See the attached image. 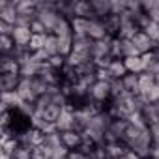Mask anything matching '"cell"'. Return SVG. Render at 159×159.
Wrapping results in <instances>:
<instances>
[{
  "mask_svg": "<svg viewBox=\"0 0 159 159\" xmlns=\"http://www.w3.org/2000/svg\"><path fill=\"white\" fill-rule=\"evenodd\" d=\"M127 122H129V125H133V127H137V129H148V127H150L148 122H146V118H144V114H142V111H137V112L129 114Z\"/></svg>",
  "mask_w": 159,
  "mask_h": 159,
  "instance_id": "603a6c76",
  "label": "cell"
},
{
  "mask_svg": "<svg viewBox=\"0 0 159 159\" xmlns=\"http://www.w3.org/2000/svg\"><path fill=\"white\" fill-rule=\"evenodd\" d=\"M131 41H133V45H135L142 54H144V52H150V51H155V47H157V45L148 38V34H146V32H142V30H140V32H139Z\"/></svg>",
  "mask_w": 159,
  "mask_h": 159,
  "instance_id": "7c38bea8",
  "label": "cell"
},
{
  "mask_svg": "<svg viewBox=\"0 0 159 159\" xmlns=\"http://www.w3.org/2000/svg\"><path fill=\"white\" fill-rule=\"evenodd\" d=\"M15 47L17 45L11 36H0V54H13Z\"/></svg>",
  "mask_w": 159,
  "mask_h": 159,
  "instance_id": "d4e9b609",
  "label": "cell"
},
{
  "mask_svg": "<svg viewBox=\"0 0 159 159\" xmlns=\"http://www.w3.org/2000/svg\"><path fill=\"white\" fill-rule=\"evenodd\" d=\"M88 99H92V101H96V103H99V105L111 103V101H112V96H111V83H101V81H98V83L90 88Z\"/></svg>",
  "mask_w": 159,
  "mask_h": 159,
  "instance_id": "6da1fadb",
  "label": "cell"
},
{
  "mask_svg": "<svg viewBox=\"0 0 159 159\" xmlns=\"http://www.w3.org/2000/svg\"><path fill=\"white\" fill-rule=\"evenodd\" d=\"M144 98H146V101L148 103H152V105H155L157 101H159V84H153L146 94H142Z\"/></svg>",
  "mask_w": 159,
  "mask_h": 159,
  "instance_id": "e575fe53",
  "label": "cell"
},
{
  "mask_svg": "<svg viewBox=\"0 0 159 159\" xmlns=\"http://www.w3.org/2000/svg\"><path fill=\"white\" fill-rule=\"evenodd\" d=\"M109 34H107V28H105V23L103 19H90V26H88V38L94 39V41H99V39H105Z\"/></svg>",
  "mask_w": 159,
  "mask_h": 159,
  "instance_id": "8fae6325",
  "label": "cell"
},
{
  "mask_svg": "<svg viewBox=\"0 0 159 159\" xmlns=\"http://www.w3.org/2000/svg\"><path fill=\"white\" fill-rule=\"evenodd\" d=\"M45 39H47V34H34L32 39H30V45H28L30 52H38V51H41V49L45 47Z\"/></svg>",
  "mask_w": 159,
  "mask_h": 159,
  "instance_id": "83f0119b",
  "label": "cell"
},
{
  "mask_svg": "<svg viewBox=\"0 0 159 159\" xmlns=\"http://www.w3.org/2000/svg\"><path fill=\"white\" fill-rule=\"evenodd\" d=\"M19 83H21V75L19 73H0V90H2V94L17 92Z\"/></svg>",
  "mask_w": 159,
  "mask_h": 159,
  "instance_id": "5b68a950",
  "label": "cell"
},
{
  "mask_svg": "<svg viewBox=\"0 0 159 159\" xmlns=\"http://www.w3.org/2000/svg\"><path fill=\"white\" fill-rule=\"evenodd\" d=\"M124 159H144V157H140L139 153H135V152H131V150H129V152L125 153V157H124Z\"/></svg>",
  "mask_w": 159,
  "mask_h": 159,
  "instance_id": "60d3db41",
  "label": "cell"
},
{
  "mask_svg": "<svg viewBox=\"0 0 159 159\" xmlns=\"http://www.w3.org/2000/svg\"><path fill=\"white\" fill-rule=\"evenodd\" d=\"M155 109H157V114H159V101L155 103Z\"/></svg>",
  "mask_w": 159,
  "mask_h": 159,
  "instance_id": "b9f144b4",
  "label": "cell"
},
{
  "mask_svg": "<svg viewBox=\"0 0 159 159\" xmlns=\"http://www.w3.org/2000/svg\"><path fill=\"white\" fill-rule=\"evenodd\" d=\"M52 34H54L56 38H73L71 21H69L67 17H62V15H60L58 23H56V26H54V30H52Z\"/></svg>",
  "mask_w": 159,
  "mask_h": 159,
  "instance_id": "9a60e30c",
  "label": "cell"
},
{
  "mask_svg": "<svg viewBox=\"0 0 159 159\" xmlns=\"http://www.w3.org/2000/svg\"><path fill=\"white\" fill-rule=\"evenodd\" d=\"M135 56H142V52L133 45L131 39H122V58H135Z\"/></svg>",
  "mask_w": 159,
  "mask_h": 159,
  "instance_id": "7402d4cb",
  "label": "cell"
},
{
  "mask_svg": "<svg viewBox=\"0 0 159 159\" xmlns=\"http://www.w3.org/2000/svg\"><path fill=\"white\" fill-rule=\"evenodd\" d=\"M127 10V2L125 0H111V15H122Z\"/></svg>",
  "mask_w": 159,
  "mask_h": 159,
  "instance_id": "d6a6232c",
  "label": "cell"
},
{
  "mask_svg": "<svg viewBox=\"0 0 159 159\" xmlns=\"http://www.w3.org/2000/svg\"><path fill=\"white\" fill-rule=\"evenodd\" d=\"M0 73H19L21 75V64L11 54H0Z\"/></svg>",
  "mask_w": 159,
  "mask_h": 159,
  "instance_id": "4fadbf2b",
  "label": "cell"
},
{
  "mask_svg": "<svg viewBox=\"0 0 159 159\" xmlns=\"http://www.w3.org/2000/svg\"><path fill=\"white\" fill-rule=\"evenodd\" d=\"M32 30L30 28H25V26H15V30H13V41H15V45L17 47H28L30 45V39H32Z\"/></svg>",
  "mask_w": 159,
  "mask_h": 159,
  "instance_id": "5bb4252c",
  "label": "cell"
},
{
  "mask_svg": "<svg viewBox=\"0 0 159 159\" xmlns=\"http://www.w3.org/2000/svg\"><path fill=\"white\" fill-rule=\"evenodd\" d=\"M47 64H49V67H51V69L62 71V69H64V66H66V58H64L62 54H54V56H51V58L47 60Z\"/></svg>",
  "mask_w": 159,
  "mask_h": 159,
  "instance_id": "836d02e7",
  "label": "cell"
},
{
  "mask_svg": "<svg viewBox=\"0 0 159 159\" xmlns=\"http://www.w3.org/2000/svg\"><path fill=\"white\" fill-rule=\"evenodd\" d=\"M43 49L47 51L49 58L54 56V54H58V38L54 34H47V39H45V47Z\"/></svg>",
  "mask_w": 159,
  "mask_h": 159,
  "instance_id": "f1b7e54d",
  "label": "cell"
},
{
  "mask_svg": "<svg viewBox=\"0 0 159 159\" xmlns=\"http://www.w3.org/2000/svg\"><path fill=\"white\" fill-rule=\"evenodd\" d=\"M30 83H32V90L36 92L38 98H41V96H45V94L49 92V84L43 81L41 77H34V79H30Z\"/></svg>",
  "mask_w": 159,
  "mask_h": 159,
  "instance_id": "484cf974",
  "label": "cell"
},
{
  "mask_svg": "<svg viewBox=\"0 0 159 159\" xmlns=\"http://www.w3.org/2000/svg\"><path fill=\"white\" fill-rule=\"evenodd\" d=\"M124 66H125L127 73L140 75V73L144 71V66H142V58H140V56H135V58H124Z\"/></svg>",
  "mask_w": 159,
  "mask_h": 159,
  "instance_id": "d6986e66",
  "label": "cell"
},
{
  "mask_svg": "<svg viewBox=\"0 0 159 159\" xmlns=\"http://www.w3.org/2000/svg\"><path fill=\"white\" fill-rule=\"evenodd\" d=\"M142 114H144V118H146L148 125H153V124H157V122H159L157 109H155V105H152V103H148V105L142 109Z\"/></svg>",
  "mask_w": 159,
  "mask_h": 159,
  "instance_id": "4316f807",
  "label": "cell"
},
{
  "mask_svg": "<svg viewBox=\"0 0 159 159\" xmlns=\"http://www.w3.org/2000/svg\"><path fill=\"white\" fill-rule=\"evenodd\" d=\"M32 152H34V148H30L26 144H19L17 150L13 152L11 159H32Z\"/></svg>",
  "mask_w": 159,
  "mask_h": 159,
  "instance_id": "f546056e",
  "label": "cell"
},
{
  "mask_svg": "<svg viewBox=\"0 0 159 159\" xmlns=\"http://www.w3.org/2000/svg\"><path fill=\"white\" fill-rule=\"evenodd\" d=\"M13 30H15V26H13V25L0 21V36H13Z\"/></svg>",
  "mask_w": 159,
  "mask_h": 159,
  "instance_id": "74e56055",
  "label": "cell"
},
{
  "mask_svg": "<svg viewBox=\"0 0 159 159\" xmlns=\"http://www.w3.org/2000/svg\"><path fill=\"white\" fill-rule=\"evenodd\" d=\"M62 142H64V146H66L67 150L75 152V150L81 148V144H83V133H79V131H75V129L64 131V133H62Z\"/></svg>",
  "mask_w": 159,
  "mask_h": 159,
  "instance_id": "30bf717a",
  "label": "cell"
},
{
  "mask_svg": "<svg viewBox=\"0 0 159 159\" xmlns=\"http://www.w3.org/2000/svg\"><path fill=\"white\" fill-rule=\"evenodd\" d=\"M17 17H19V13L13 6V0H0V21L10 23L15 26Z\"/></svg>",
  "mask_w": 159,
  "mask_h": 159,
  "instance_id": "277c9868",
  "label": "cell"
},
{
  "mask_svg": "<svg viewBox=\"0 0 159 159\" xmlns=\"http://www.w3.org/2000/svg\"><path fill=\"white\" fill-rule=\"evenodd\" d=\"M88 26H90V19H83V17H73L71 19L73 36H88Z\"/></svg>",
  "mask_w": 159,
  "mask_h": 159,
  "instance_id": "e0dca14e",
  "label": "cell"
},
{
  "mask_svg": "<svg viewBox=\"0 0 159 159\" xmlns=\"http://www.w3.org/2000/svg\"><path fill=\"white\" fill-rule=\"evenodd\" d=\"M45 139H47V135H45L41 129H38V127H30V129H26V131L19 137L21 144H26V146H30V148L43 146V144H45Z\"/></svg>",
  "mask_w": 159,
  "mask_h": 159,
  "instance_id": "7a4b0ae2",
  "label": "cell"
},
{
  "mask_svg": "<svg viewBox=\"0 0 159 159\" xmlns=\"http://www.w3.org/2000/svg\"><path fill=\"white\" fill-rule=\"evenodd\" d=\"M111 43H112V36H107L105 39H99V41H94L92 45V60H101V58H107L111 56ZM112 58V56H111Z\"/></svg>",
  "mask_w": 159,
  "mask_h": 159,
  "instance_id": "3957f363",
  "label": "cell"
},
{
  "mask_svg": "<svg viewBox=\"0 0 159 159\" xmlns=\"http://www.w3.org/2000/svg\"><path fill=\"white\" fill-rule=\"evenodd\" d=\"M69 152H71V150H67L66 146L54 148V150H52V157H51V159H67V157H69Z\"/></svg>",
  "mask_w": 159,
  "mask_h": 159,
  "instance_id": "8d00e7d4",
  "label": "cell"
},
{
  "mask_svg": "<svg viewBox=\"0 0 159 159\" xmlns=\"http://www.w3.org/2000/svg\"><path fill=\"white\" fill-rule=\"evenodd\" d=\"M17 94H19V98L25 103H36L38 101V96L32 90V83H30V79H26V77H21V83L17 86Z\"/></svg>",
  "mask_w": 159,
  "mask_h": 159,
  "instance_id": "52a82bcc",
  "label": "cell"
},
{
  "mask_svg": "<svg viewBox=\"0 0 159 159\" xmlns=\"http://www.w3.org/2000/svg\"><path fill=\"white\" fill-rule=\"evenodd\" d=\"M92 45H94V39H90L88 36H73V52H77V54L90 56Z\"/></svg>",
  "mask_w": 159,
  "mask_h": 159,
  "instance_id": "ba28073f",
  "label": "cell"
},
{
  "mask_svg": "<svg viewBox=\"0 0 159 159\" xmlns=\"http://www.w3.org/2000/svg\"><path fill=\"white\" fill-rule=\"evenodd\" d=\"M67 159H69V157H67Z\"/></svg>",
  "mask_w": 159,
  "mask_h": 159,
  "instance_id": "7bdbcfd3",
  "label": "cell"
},
{
  "mask_svg": "<svg viewBox=\"0 0 159 159\" xmlns=\"http://www.w3.org/2000/svg\"><path fill=\"white\" fill-rule=\"evenodd\" d=\"M30 30H32V34H49V32H47V28H45L38 19L30 25Z\"/></svg>",
  "mask_w": 159,
  "mask_h": 159,
  "instance_id": "f35d334b",
  "label": "cell"
},
{
  "mask_svg": "<svg viewBox=\"0 0 159 159\" xmlns=\"http://www.w3.org/2000/svg\"><path fill=\"white\" fill-rule=\"evenodd\" d=\"M96 19H107L111 15V0H90Z\"/></svg>",
  "mask_w": 159,
  "mask_h": 159,
  "instance_id": "2e32d148",
  "label": "cell"
},
{
  "mask_svg": "<svg viewBox=\"0 0 159 159\" xmlns=\"http://www.w3.org/2000/svg\"><path fill=\"white\" fill-rule=\"evenodd\" d=\"M109 71H111L112 79H124V77L127 75V69H125V66H124V58L112 60L111 66H109Z\"/></svg>",
  "mask_w": 159,
  "mask_h": 159,
  "instance_id": "ffe728a7",
  "label": "cell"
},
{
  "mask_svg": "<svg viewBox=\"0 0 159 159\" xmlns=\"http://www.w3.org/2000/svg\"><path fill=\"white\" fill-rule=\"evenodd\" d=\"M73 17L96 19V13L92 10V2H90V0H73Z\"/></svg>",
  "mask_w": 159,
  "mask_h": 159,
  "instance_id": "8992f818",
  "label": "cell"
},
{
  "mask_svg": "<svg viewBox=\"0 0 159 159\" xmlns=\"http://www.w3.org/2000/svg\"><path fill=\"white\" fill-rule=\"evenodd\" d=\"M96 79L101 81V83H111L112 81V75H111L109 67H98L96 69Z\"/></svg>",
  "mask_w": 159,
  "mask_h": 159,
  "instance_id": "d590c367",
  "label": "cell"
},
{
  "mask_svg": "<svg viewBox=\"0 0 159 159\" xmlns=\"http://www.w3.org/2000/svg\"><path fill=\"white\" fill-rule=\"evenodd\" d=\"M122 83L125 86V90L133 96H139V75L135 73H127L124 79H122Z\"/></svg>",
  "mask_w": 159,
  "mask_h": 159,
  "instance_id": "44dd1931",
  "label": "cell"
},
{
  "mask_svg": "<svg viewBox=\"0 0 159 159\" xmlns=\"http://www.w3.org/2000/svg\"><path fill=\"white\" fill-rule=\"evenodd\" d=\"M105 152L109 159H124L125 153L129 152V146L124 140H116V142H109L105 144Z\"/></svg>",
  "mask_w": 159,
  "mask_h": 159,
  "instance_id": "9c48e42d",
  "label": "cell"
},
{
  "mask_svg": "<svg viewBox=\"0 0 159 159\" xmlns=\"http://www.w3.org/2000/svg\"><path fill=\"white\" fill-rule=\"evenodd\" d=\"M142 32H146V34H148V38H150L155 45H159V23H153V21H152V23H150Z\"/></svg>",
  "mask_w": 159,
  "mask_h": 159,
  "instance_id": "1f68e13d",
  "label": "cell"
},
{
  "mask_svg": "<svg viewBox=\"0 0 159 159\" xmlns=\"http://www.w3.org/2000/svg\"><path fill=\"white\" fill-rule=\"evenodd\" d=\"M150 133H152V139L153 140H159V122L153 124V125H150Z\"/></svg>",
  "mask_w": 159,
  "mask_h": 159,
  "instance_id": "ab89813d",
  "label": "cell"
},
{
  "mask_svg": "<svg viewBox=\"0 0 159 159\" xmlns=\"http://www.w3.org/2000/svg\"><path fill=\"white\" fill-rule=\"evenodd\" d=\"M153 84H155V75L146 73V71L139 75V94H146Z\"/></svg>",
  "mask_w": 159,
  "mask_h": 159,
  "instance_id": "ac0fdd59",
  "label": "cell"
},
{
  "mask_svg": "<svg viewBox=\"0 0 159 159\" xmlns=\"http://www.w3.org/2000/svg\"><path fill=\"white\" fill-rule=\"evenodd\" d=\"M45 144L49 146V148H60V146H64V142H62V133L60 131H54V133H51V135H47V139H45Z\"/></svg>",
  "mask_w": 159,
  "mask_h": 159,
  "instance_id": "4dcf8cb0",
  "label": "cell"
},
{
  "mask_svg": "<svg viewBox=\"0 0 159 159\" xmlns=\"http://www.w3.org/2000/svg\"><path fill=\"white\" fill-rule=\"evenodd\" d=\"M73 52V38H58V54L67 58Z\"/></svg>",
  "mask_w": 159,
  "mask_h": 159,
  "instance_id": "cb8c5ba5",
  "label": "cell"
}]
</instances>
